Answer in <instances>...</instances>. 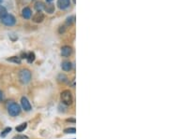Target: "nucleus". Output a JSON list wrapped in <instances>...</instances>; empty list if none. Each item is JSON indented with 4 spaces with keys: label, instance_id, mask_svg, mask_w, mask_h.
Here are the masks:
<instances>
[{
    "label": "nucleus",
    "instance_id": "obj_12",
    "mask_svg": "<svg viewBox=\"0 0 169 139\" xmlns=\"http://www.w3.org/2000/svg\"><path fill=\"white\" fill-rule=\"evenodd\" d=\"M7 61L9 62H11V63H14V64H17V65H21V63H22V60L20 57L18 56H12V57H9L7 59Z\"/></svg>",
    "mask_w": 169,
    "mask_h": 139
},
{
    "label": "nucleus",
    "instance_id": "obj_17",
    "mask_svg": "<svg viewBox=\"0 0 169 139\" xmlns=\"http://www.w3.org/2000/svg\"><path fill=\"white\" fill-rule=\"evenodd\" d=\"M74 22H75V16L74 15L70 16L66 20V25H68V26H71L72 23H74Z\"/></svg>",
    "mask_w": 169,
    "mask_h": 139
},
{
    "label": "nucleus",
    "instance_id": "obj_14",
    "mask_svg": "<svg viewBox=\"0 0 169 139\" xmlns=\"http://www.w3.org/2000/svg\"><path fill=\"white\" fill-rule=\"evenodd\" d=\"M57 81L60 82V83H65V82H67V81H68L67 76L64 75V74H59V75L57 76Z\"/></svg>",
    "mask_w": 169,
    "mask_h": 139
},
{
    "label": "nucleus",
    "instance_id": "obj_2",
    "mask_svg": "<svg viewBox=\"0 0 169 139\" xmlns=\"http://www.w3.org/2000/svg\"><path fill=\"white\" fill-rule=\"evenodd\" d=\"M19 80L23 83V84H28V82H30L31 79H32V74L30 72V70L24 68L22 70H20L19 72Z\"/></svg>",
    "mask_w": 169,
    "mask_h": 139
},
{
    "label": "nucleus",
    "instance_id": "obj_25",
    "mask_svg": "<svg viewBox=\"0 0 169 139\" xmlns=\"http://www.w3.org/2000/svg\"><path fill=\"white\" fill-rule=\"evenodd\" d=\"M67 121H69V122H73V123H75V119H68V120H67Z\"/></svg>",
    "mask_w": 169,
    "mask_h": 139
},
{
    "label": "nucleus",
    "instance_id": "obj_8",
    "mask_svg": "<svg viewBox=\"0 0 169 139\" xmlns=\"http://www.w3.org/2000/svg\"><path fill=\"white\" fill-rule=\"evenodd\" d=\"M44 20V14L42 13V11H37L36 13L33 15L32 17V21L36 23H40V22H42Z\"/></svg>",
    "mask_w": 169,
    "mask_h": 139
},
{
    "label": "nucleus",
    "instance_id": "obj_10",
    "mask_svg": "<svg viewBox=\"0 0 169 139\" xmlns=\"http://www.w3.org/2000/svg\"><path fill=\"white\" fill-rule=\"evenodd\" d=\"M61 68L65 72H69L72 69V64L69 61H65L61 64Z\"/></svg>",
    "mask_w": 169,
    "mask_h": 139
},
{
    "label": "nucleus",
    "instance_id": "obj_26",
    "mask_svg": "<svg viewBox=\"0 0 169 139\" xmlns=\"http://www.w3.org/2000/svg\"><path fill=\"white\" fill-rule=\"evenodd\" d=\"M52 1H53V0H46V2H47V3H51Z\"/></svg>",
    "mask_w": 169,
    "mask_h": 139
},
{
    "label": "nucleus",
    "instance_id": "obj_1",
    "mask_svg": "<svg viewBox=\"0 0 169 139\" xmlns=\"http://www.w3.org/2000/svg\"><path fill=\"white\" fill-rule=\"evenodd\" d=\"M7 109H8V113H9V115L11 116V117H17L18 115H20V113H21V107L13 102V101H11L10 103L8 104L7 106Z\"/></svg>",
    "mask_w": 169,
    "mask_h": 139
},
{
    "label": "nucleus",
    "instance_id": "obj_24",
    "mask_svg": "<svg viewBox=\"0 0 169 139\" xmlns=\"http://www.w3.org/2000/svg\"><path fill=\"white\" fill-rule=\"evenodd\" d=\"M58 32H59L60 34H61V33H64V32H65V26H60Z\"/></svg>",
    "mask_w": 169,
    "mask_h": 139
},
{
    "label": "nucleus",
    "instance_id": "obj_5",
    "mask_svg": "<svg viewBox=\"0 0 169 139\" xmlns=\"http://www.w3.org/2000/svg\"><path fill=\"white\" fill-rule=\"evenodd\" d=\"M21 107L24 111H30L31 108H32L31 104L28 101V99L27 97H24V96H23L21 98Z\"/></svg>",
    "mask_w": 169,
    "mask_h": 139
},
{
    "label": "nucleus",
    "instance_id": "obj_6",
    "mask_svg": "<svg viewBox=\"0 0 169 139\" xmlns=\"http://www.w3.org/2000/svg\"><path fill=\"white\" fill-rule=\"evenodd\" d=\"M61 56L62 57H70L72 53V48L70 47V46H63L61 48Z\"/></svg>",
    "mask_w": 169,
    "mask_h": 139
},
{
    "label": "nucleus",
    "instance_id": "obj_15",
    "mask_svg": "<svg viewBox=\"0 0 169 139\" xmlns=\"http://www.w3.org/2000/svg\"><path fill=\"white\" fill-rule=\"evenodd\" d=\"M27 127H28V123L27 122H24V123L20 124L19 126H17V127H16V132H19V133L24 132L25 129H27Z\"/></svg>",
    "mask_w": 169,
    "mask_h": 139
},
{
    "label": "nucleus",
    "instance_id": "obj_23",
    "mask_svg": "<svg viewBox=\"0 0 169 139\" xmlns=\"http://www.w3.org/2000/svg\"><path fill=\"white\" fill-rule=\"evenodd\" d=\"M3 99H4V94H3L2 91L0 90V102H2V101H3Z\"/></svg>",
    "mask_w": 169,
    "mask_h": 139
},
{
    "label": "nucleus",
    "instance_id": "obj_4",
    "mask_svg": "<svg viewBox=\"0 0 169 139\" xmlns=\"http://www.w3.org/2000/svg\"><path fill=\"white\" fill-rule=\"evenodd\" d=\"M1 22L3 24L6 25V26H13V25L16 23V19L13 15L7 14L4 18L1 19Z\"/></svg>",
    "mask_w": 169,
    "mask_h": 139
},
{
    "label": "nucleus",
    "instance_id": "obj_7",
    "mask_svg": "<svg viewBox=\"0 0 169 139\" xmlns=\"http://www.w3.org/2000/svg\"><path fill=\"white\" fill-rule=\"evenodd\" d=\"M57 5L59 8V9L62 10L67 9L71 6V0H57Z\"/></svg>",
    "mask_w": 169,
    "mask_h": 139
},
{
    "label": "nucleus",
    "instance_id": "obj_11",
    "mask_svg": "<svg viewBox=\"0 0 169 139\" xmlns=\"http://www.w3.org/2000/svg\"><path fill=\"white\" fill-rule=\"evenodd\" d=\"M55 9H56L55 5L51 4V3H49L48 5H45V7H44V10L47 12V13H49V14H53L54 12H55Z\"/></svg>",
    "mask_w": 169,
    "mask_h": 139
},
{
    "label": "nucleus",
    "instance_id": "obj_3",
    "mask_svg": "<svg viewBox=\"0 0 169 139\" xmlns=\"http://www.w3.org/2000/svg\"><path fill=\"white\" fill-rule=\"evenodd\" d=\"M60 99L63 105L65 106H71L73 102V97L72 94V92L69 90H65L60 94Z\"/></svg>",
    "mask_w": 169,
    "mask_h": 139
},
{
    "label": "nucleus",
    "instance_id": "obj_18",
    "mask_svg": "<svg viewBox=\"0 0 169 139\" xmlns=\"http://www.w3.org/2000/svg\"><path fill=\"white\" fill-rule=\"evenodd\" d=\"M11 130H12V129H11L10 127H7V128H5V129L2 131V133L0 134V136H1L2 138L6 137V136H7V135H8V134H9L11 132Z\"/></svg>",
    "mask_w": 169,
    "mask_h": 139
},
{
    "label": "nucleus",
    "instance_id": "obj_20",
    "mask_svg": "<svg viewBox=\"0 0 169 139\" xmlns=\"http://www.w3.org/2000/svg\"><path fill=\"white\" fill-rule=\"evenodd\" d=\"M65 134H75L76 133V129L74 127H71V128H67L64 130Z\"/></svg>",
    "mask_w": 169,
    "mask_h": 139
},
{
    "label": "nucleus",
    "instance_id": "obj_9",
    "mask_svg": "<svg viewBox=\"0 0 169 139\" xmlns=\"http://www.w3.org/2000/svg\"><path fill=\"white\" fill-rule=\"evenodd\" d=\"M22 15H23V17H24V19H27V20L30 19V18H31V16H32V11H31V8H28V7L24 8H23V10H22Z\"/></svg>",
    "mask_w": 169,
    "mask_h": 139
},
{
    "label": "nucleus",
    "instance_id": "obj_28",
    "mask_svg": "<svg viewBox=\"0 0 169 139\" xmlns=\"http://www.w3.org/2000/svg\"><path fill=\"white\" fill-rule=\"evenodd\" d=\"M73 139H74V138H73Z\"/></svg>",
    "mask_w": 169,
    "mask_h": 139
},
{
    "label": "nucleus",
    "instance_id": "obj_16",
    "mask_svg": "<svg viewBox=\"0 0 169 139\" xmlns=\"http://www.w3.org/2000/svg\"><path fill=\"white\" fill-rule=\"evenodd\" d=\"M35 58H36V56H35V53H28V57H27V60H28V62L29 63V64H32V63L35 61Z\"/></svg>",
    "mask_w": 169,
    "mask_h": 139
},
{
    "label": "nucleus",
    "instance_id": "obj_13",
    "mask_svg": "<svg viewBox=\"0 0 169 139\" xmlns=\"http://www.w3.org/2000/svg\"><path fill=\"white\" fill-rule=\"evenodd\" d=\"M44 7H45L44 3L42 2V1H38V2H36L35 5H34V8H35V9H36L37 11H42V9H44Z\"/></svg>",
    "mask_w": 169,
    "mask_h": 139
},
{
    "label": "nucleus",
    "instance_id": "obj_27",
    "mask_svg": "<svg viewBox=\"0 0 169 139\" xmlns=\"http://www.w3.org/2000/svg\"><path fill=\"white\" fill-rule=\"evenodd\" d=\"M2 1H3V0H0V4H1V3H2Z\"/></svg>",
    "mask_w": 169,
    "mask_h": 139
},
{
    "label": "nucleus",
    "instance_id": "obj_19",
    "mask_svg": "<svg viewBox=\"0 0 169 139\" xmlns=\"http://www.w3.org/2000/svg\"><path fill=\"white\" fill-rule=\"evenodd\" d=\"M7 14H8V13H7V9H6V8L3 7V6H0V19L4 18Z\"/></svg>",
    "mask_w": 169,
    "mask_h": 139
},
{
    "label": "nucleus",
    "instance_id": "obj_22",
    "mask_svg": "<svg viewBox=\"0 0 169 139\" xmlns=\"http://www.w3.org/2000/svg\"><path fill=\"white\" fill-rule=\"evenodd\" d=\"M27 57H28V53H22V54H21V60L22 59H27Z\"/></svg>",
    "mask_w": 169,
    "mask_h": 139
},
{
    "label": "nucleus",
    "instance_id": "obj_21",
    "mask_svg": "<svg viewBox=\"0 0 169 139\" xmlns=\"http://www.w3.org/2000/svg\"><path fill=\"white\" fill-rule=\"evenodd\" d=\"M12 139H28V136L24 135V134H17V135L13 136Z\"/></svg>",
    "mask_w": 169,
    "mask_h": 139
}]
</instances>
